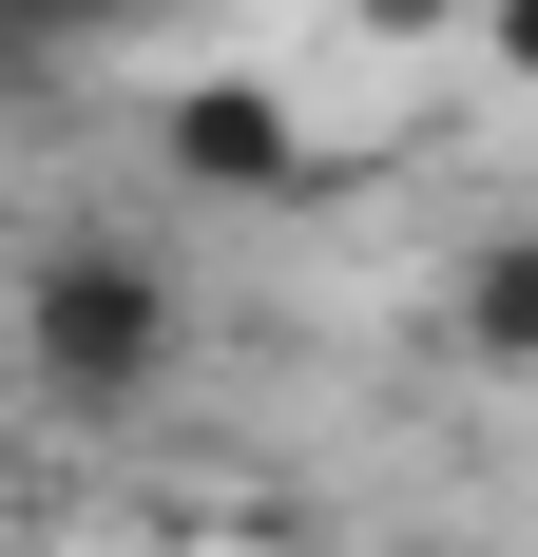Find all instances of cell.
Instances as JSON below:
<instances>
[{
	"instance_id": "5b68a950",
	"label": "cell",
	"mask_w": 538,
	"mask_h": 557,
	"mask_svg": "<svg viewBox=\"0 0 538 557\" xmlns=\"http://www.w3.org/2000/svg\"><path fill=\"white\" fill-rule=\"evenodd\" d=\"M462 39H481L500 77H519V97H538V0H462Z\"/></svg>"
},
{
	"instance_id": "6da1fadb",
	"label": "cell",
	"mask_w": 538,
	"mask_h": 557,
	"mask_svg": "<svg viewBox=\"0 0 538 557\" xmlns=\"http://www.w3.org/2000/svg\"><path fill=\"white\" fill-rule=\"evenodd\" d=\"M173 366H193V288H173V250H135V231H58L39 270H20V385H39V423L115 443V423L173 404Z\"/></svg>"
},
{
	"instance_id": "8992f818",
	"label": "cell",
	"mask_w": 538,
	"mask_h": 557,
	"mask_svg": "<svg viewBox=\"0 0 538 557\" xmlns=\"http://www.w3.org/2000/svg\"><path fill=\"white\" fill-rule=\"evenodd\" d=\"M366 39H462V0H346Z\"/></svg>"
},
{
	"instance_id": "3957f363",
	"label": "cell",
	"mask_w": 538,
	"mask_h": 557,
	"mask_svg": "<svg viewBox=\"0 0 538 557\" xmlns=\"http://www.w3.org/2000/svg\"><path fill=\"white\" fill-rule=\"evenodd\" d=\"M442 346L481 366V385H538V212H500L462 270H442Z\"/></svg>"
},
{
	"instance_id": "7a4b0ae2",
	"label": "cell",
	"mask_w": 538,
	"mask_h": 557,
	"mask_svg": "<svg viewBox=\"0 0 538 557\" xmlns=\"http://www.w3.org/2000/svg\"><path fill=\"white\" fill-rule=\"evenodd\" d=\"M155 154L193 173V193H231V212H269V193H327V135L289 77H173L155 97Z\"/></svg>"
},
{
	"instance_id": "277c9868",
	"label": "cell",
	"mask_w": 538,
	"mask_h": 557,
	"mask_svg": "<svg viewBox=\"0 0 538 557\" xmlns=\"http://www.w3.org/2000/svg\"><path fill=\"white\" fill-rule=\"evenodd\" d=\"M155 0H0V58H115Z\"/></svg>"
}]
</instances>
